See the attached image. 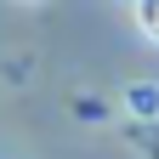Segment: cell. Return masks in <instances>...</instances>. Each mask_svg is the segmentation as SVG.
Here are the masks:
<instances>
[{
  "label": "cell",
  "mask_w": 159,
  "mask_h": 159,
  "mask_svg": "<svg viewBox=\"0 0 159 159\" xmlns=\"http://www.w3.org/2000/svg\"><path fill=\"white\" fill-rule=\"evenodd\" d=\"M136 29L159 46V0H136Z\"/></svg>",
  "instance_id": "obj_1"
}]
</instances>
